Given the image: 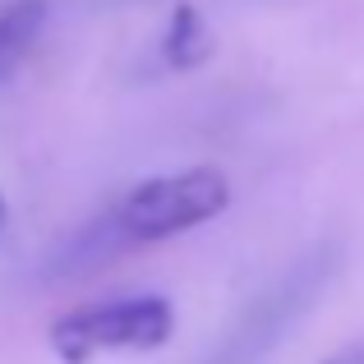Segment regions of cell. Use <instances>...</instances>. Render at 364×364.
<instances>
[{
    "instance_id": "cell-6",
    "label": "cell",
    "mask_w": 364,
    "mask_h": 364,
    "mask_svg": "<svg viewBox=\"0 0 364 364\" xmlns=\"http://www.w3.org/2000/svg\"><path fill=\"white\" fill-rule=\"evenodd\" d=\"M5 217H9V208H5V194H0V231H5Z\"/></svg>"
},
{
    "instance_id": "cell-1",
    "label": "cell",
    "mask_w": 364,
    "mask_h": 364,
    "mask_svg": "<svg viewBox=\"0 0 364 364\" xmlns=\"http://www.w3.org/2000/svg\"><path fill=\"white\" fill-rule=\"evenodd\" d=\"M231 208V180L217 166H189L171 171V176L139 180L124 198L107 208L102 222L111 226V235L120 249L129 245H157L171 235H185L194 226L213 222Z\"/></svg>"
},
{
    "instance_id": "cell-4",
    "label": "cell",
    "mask_w": 364,
    "mask_h": 364,
    "mask_svg": "<svg viewBox=\"0 0 364 364\" xmlns=\"http://www.w3.org/2000/svg\"><path fill=\"white\" fill-rule=\"evenodd\" d=\"M42 28H46V0H9L0 9V79L33 51Z\"/></svg>"
},
{
    "instance_id": "cell-3",
    "label": "cell",
    "mask_w": 364,
    "mask_h": 364,
    "mask_svg": "<svg viewBox=\"0 0 364 364\" xmlns=\"http://www.w3.org/2000/svg\"><path fill=\"white\" fill-rule=\"evenodd\" d=\"M208 55H213V33H208L203 14L194 5H176L171 23H166V37H161V60L171 70H194Z\"/></svg>"
},
{
    "instance_id": "cell-5",
    "label": "cell",
    "mask_w": 364,
    "mask_h": 364,
    "mask_svg": "<svg viewBox=\"0 0 364 364\" xmlns=\"http://www.w3.org/2000/svg\"><path fill=\"white\" fill-rule=\"evenodd\" d=\"M323 364H364V337H355V341H346V346L337 350V355H328Z\"/></svg>"
},
{
    "instance_id": "cell-2",
    "label": "cell",
    "mask_w": 364,
    "mask_h": 364,
    "mask_svg": "<svg viewBox=\"0 0 364 364\" xmlns=\"http://www.w3.org/2000/svg\"><path fill=\"white\" fill-rule=\"evenodd\" d=\"M176 332V309L166 295H120L70 309L51 323V350L65 364H88L116 350H157Z\"/></svg>"
}]
</instances>
